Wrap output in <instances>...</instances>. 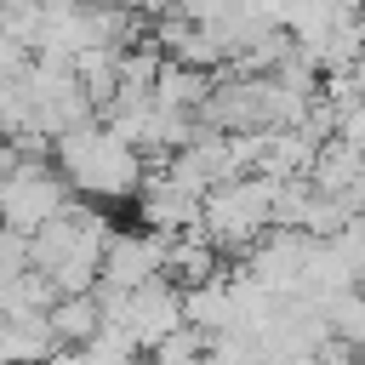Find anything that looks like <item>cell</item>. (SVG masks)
<instances>
[{"label":"cell","instance_id":"6da1fadb","mask_svg":"<svg viewBox=\"0 0 365 365\" xmlns=\"http://www.w3.org/2000/svg\"><path fill=\"white\" fill-rule=\"evenodd\" d=\"M57 171L68 177V188H80V194H97V200H120V194H143V154L125 143V137H114L103 120H91V125H80V131H68L63 143H57Z\"/></svg>","mask_w":365,"mask_h":365},{"label":"cell","instance_id":"7a4b0ae2","mask_svg":"<svg viewBox=\"0 0 365 365\" xmlns=\"http://www.w3.org/2000/svg\"><path fill=\"white\" fill-rule=\"evenodd\" d=\"M74 200H68V177L46 160H23L11 177H0V222L23 240H34L51 217H63Z\"/></svg>","mask_w":365,"mask_h":365},{"label":"cell","instance_id":"3957f363","mask_svg":"<svg viewBox=\"0 0 365 365\" xmlns=\"http://www.w3.org/2000/svg\"><path fill=\"white\" fill-rule=\"evenodd\" d=\"M165 262H171V240L165 234H114L108 251H103V291H143L154 279H165Z\"/></svg>","mask_w":365,"mask_h":365},{"label":"cell","instance_id":"277c9868","mask_svg":"<svg viewBox=\"0 0 365 365\" xmlns=\"http://www.w3.org/2000/svg\"><path fill=\"white\" fill-rule=\"evenodd\" d=\"M325 319H331V336H336L342 348L365 354V285H359V291H348L342 302H331V308H325Z\"/></svg>","mask_w":365,"mask_h":365},{"label":"cell","instance_id":"5b68a950","mask_svg":"<svg viewBox=\"0 0 365 365\" xmlns=\"http://www.w3.org/2000/svg\"><path fill=\"white\" fill-rule=\"evenodd\" d=\"M205 354H211V336L194 325H177L160 348H148V365H200Z\"/></svg>","mask_w":365,"mask_h":365},{"label":"cell","instance_id":"8992f818","mask_svg":"<svg viewBox=\"0 0 365 365\" xmlns=\"http://www.w3.org/2000/svg\"><path fill=\"white\" fill-rule=\"evenodd\" d=\"M336 143H348V148H359V154H365V97H359L354 108H342V114H336Z\"/></svg>","mask_w":365,"mask_h":365}]
</instances>
